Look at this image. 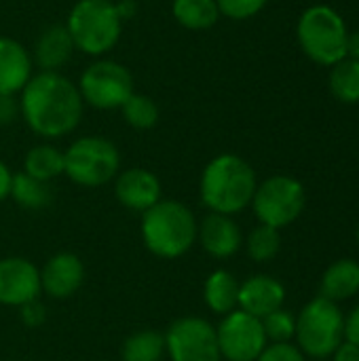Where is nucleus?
Wrapping results in <instances>:
<instances>
[{
  "instance_id": "f257e3e1",
  "label": "nucleus",
  "mask_w": 359,
  "mask_h": 361,
  "mask_svg": "<svg viewBox=\"0 0 359 361\" xmlns=\"http://www.w3.org/2000/svg\"><path fill=\"white\" fill-rule=\"evenodd\" d=\"M78 87L61 72H36L19 93V114L28 129L44 140L72 133L83 118Z\"/></svg>"
},
{
  "instance_id": "f03ea898",
  "label": "nucleus",
  "mask_w": 359,
  "mask_h": 361,
  "mask_svg": "<svg viewBox=\"0 0 359 361\" xmlns=\"http://www.w3.org/2000/svg\"><path fill=\"white\" fill-rule=\"evenodd\" d=\"M256 186L254 167L239 154L224 152L205 165L199 180V197L212 214L235 216L252 205Z\"/></svg>"
},
{
  "instance_id": "7ed1b4c3",
  "label": "nucleus",
  "mask_w": 359,
  "mask_h": 361,
  "mask_svg": "<svg viewBox=\"0 0 359 361\" xmlns=\"http://www.w3.org/2000/svg\"><path fill=\"white\" fill-rule=\"evenodd\" d=\"M197 218L176 199H161L142 214L140 235L146 250L161 260H178L197 243Z\"/></svg>"
},
{
  "instance_id": "20e7f679",
  "label": "nucleus",
  "mask_w": 359,
  "mask_h": 361,
  "mask_svg": "<svg viewBox=\"0 0 359 361\" xmlns=\"http://www.w3.org/2000/svg\"><path fill=\"white\" fill-rule=\"evenodd\" d=\"M66 27L76 51L102 57L121 40L123 17L112 0H78L68 13Z\"/></svg>"
},
{
  "instance_id": "39448f33",
  "label": "nucleus",
  "mask_w": 359,
  "mask_h": 361,
  "mask_svg": "<svg viewBox=\"0 0 359 361\" xmlns=\"http://www.w3.org/2000/svg\"><path fill=\"white\" fill-rule=\"evenodd\" d=\"M296 38L305 55L320 66H334L347 57L349 30L345 19L326 4L309 6L296 25Z\"/></svg>"
},
{
  "instance_id": "423d86ee",
  "label": "nucleus",
  "mask_w": 359,
  "mask_h": 361,
  "mask_svg": "<svg viewBox=\"0 0 359 361\" xmlns=\"http://www.w3.org/2000/svg\"><path fill=\"white\" fill-rule=\"evenodd\" d=\"M121 171V152L116 144L102 135H83L63 150V176L85 188H97Z\"/></svg>"
},
{
  "instance_id": "0eeeda50",
  "label": "nucleus",
  "mask_w": 359,
  "mask_h": 361,
  "mask_svg": "<svg viewBox=\"0 0 359 361\" xmlns=\"http://www.w3.org/2000/svg\"><path fill=\"white\" fill-rule=\"evenodd\" d=\"M298 349L315 360L332 357V353L345 341V317L336 302L326 298H313L296 317Z\"/></svg>"
},
{
  "instance_id": "6e6552de",
  "label": "nucleus",
  "mask_w": 359,
  "mask_h": 361,
  "mask_svg": "<svg viewBox=\"0 0 359 361\" xmlns=\"http://www.w3.org/2000/svg\"><path fill=\"white\" fill-rule=\"evenodd\" d=\"M305 203V186L296 178L271 176L256 186L252 209L260 224L281 231L300 218Z\"/></svg>"
},
{
  "instance_id": "1a4fd4ad",
  "label": "nucleus",
  "mask_w": 359,
  "mask_h": 361,
  "mask_svg": "<svg viewBox=\"0 0 359 361\" xmlns=\"http://www.w3.org/2000/svg\"><path fill=\"white\" fill-rule=\"evenodd\" d=\"M83 102L95 110H121L133 89V74L114 59H95L76 82Z\"/></svg>"
},
{
  "instance_id": "9d476101",
  "label": "nucleus",
  "mask_w": 359,
  "mask_h": 361,
  "mask_svg": "<svg viewBox=\"0 0 359 361\" xmlns=\"http://www.w3.org/2000/svg\"><path fill=\"white\" fill-rule=\"evenodd\" d=\"M165 349L171 361H222L216 326L197 315H186L169 324Z\"/></svg>"
},
{
  "instance_id": "9b49d317",
  "label": "nucleus",
  "mask_w": 359,
  "mask_h": 361,
  "mask_svg": "<svg viewBox=\"0 0 359 361\" xmlns=\"http://www.w3.org/2000/svg\"><path fill=\"white\" fill-rule=\"evenodd\" d=\"M216 338L224 361H256L269 345L262 322L241 309H235L220 319Z\"/></svg>"
},
{
  "instance_id": "f8f14e48",
  "label": "nucleus",
  "mask_w": 359,
  "mask_h": 361,
  "mask_svg": "<svg viewBox=\"0 0 359 361\" xmlns=\"http://www.w3.org/2000/svg\"><path fill=\"white\" fill-rule=\"evenodd\" d=\"M40 269L23 256L0 258V305L19 309L40 296Z\"/></svg>"
},
{
  "instance_id": "ddd939ff",
  "label": "nucleus",
  "mask_w": 359,
  "mask_h": 361,
  "mask_svg": "<svg viewBox=\"0 0 359 361\" xmlns=\"http://www.w3.org/2000/svg\"><path fill=\"white\" fill-rule=\"evenodd\" d=\"M116 201L135 214H144L163 199V186L154 171L146 167H129L114 178Z\"/></svg>"
},
{
  "instance_id": "4468645a",
  "label": "nucleus",
  "mask_w": 359,
  "mask_h": 361,
  "mask_svg": "<svg viewBox=\"0 0 359 361\" xmlns=\"http://www.w3.org/2000/svg\"><path fill=\"white\" fill-rule=\"evenodd\" d=\"M85 283V264L72 252L53 254L40 269V292L53 300L72 298Z\"/></svg>"
},
{
  "instance_id": "2eb2a0df",
  "label": "nucleus",
  "mask_w": 359,
  "mask_h": 361,
  "mask_svg": "<svg viewBox=\"0 0 359 361\" xmlns=\"http://www.w3.org/2000/svg\"><path fill=\"white\" fill-rule=\"evenodd\" d=\"M197 243L207 256L216 260H226L241 250L243 233L239 224L233 220V216L209 212L197 224Z\"/></svg>"
},
{
  "instance_id": "dca6fc26",
  "label": "nucleus",
  "mask_w": 359,
  "mask_h": 361,
  "mask_svg": "<svg viewBox=\"0 0 359 361\" xmlns=\"http://www.w3.org/2000/svg\"><path fill=\"white\" fill-rule=\"evenodd\" d=\"M284 302L286 288L271 275H252L239 283V309L258 319L284 309Z\"/></svg>"
},
{
  "instance_id": "f3484780",
  "label": "nucleus",
  "mask_w": 359,
  "mask_h": 361,
  "mask_svg": "<svg viewBox=\"0 0 359 361\" xmlns=\"http://www.w3.org/2000/svg\"><path fill=\"white\" fill-rule=\"evenodd\" d=\"M32 74V53L19 40L0 36V95H19Z\"/></svg>"
},
{
  "instance_id": "a211bd4d",
  "label": "nucleus",
  "mask_w": 359,
  "mask_h": 361,
  "mask_svg": "<svg viewBox=\"0 0 359 361\" xmlns=\"http://www.w3.org/2000/svg\"><path fill=\"white\" fill-rule=\"evenodd\" d=\"M74 42L66 23L47 25L38 38L34 40L32 61L40 68V72H59L74 55Z\"/></svg>"
},
{
  "instance_id": "6ab92c4d",
  "label": "nucleus",
  "mask_w": 359,
  "mask_h": 361,
  "mask_svg": "<svg viewBox=\"0 0 359 361\" xmlns=\"http://www.w3.org/2000/svg\"><path fill=\"white\" fill-rule=\"evenodd\" d=\"M203 302L205 307L224 317L239 309V281L226 269H216L207 275L203 283Z\"/></svg>"
},
{
  "instance_id": "aec40b11",
  "label": "nucleus",
  "mask_w": 359,
  "mask_h": 361,
  "mask_svg": "<svg viewBox=\"0 0 359 361\" xmlns=\"http://www.w3.org/2000/svg\"><path fill=\"white\" fill-rule=\"evenodd\" d=\"M320 292H322V298L332 300V302L353 298L359 292V262L343 258L330 264L322 277Z\"/></svg>"
},
{
  "instance_id": "412c9836",
  "label": "nucleus",
  "mask_w": 359,
  "mask_h": 361,
  "mask_svg": "<svg viewBox=\"0 0 359 361\" xmlns=\"http://www.w3.org/2000/svg\"><path fill=\"white\" fill-rule=\"evenodd\" d=\"M171 15L182 27H186L190 32L209 30L220 19L216 0H174Z\"/></svg>"
},
{
  "instance_id": "4be33fe9",
  "label": "nucleus",
  "mask_w": 359,
  "mask_h": 361,
  "mask_svg": "<svg viewBox=\"0 0 359 361\" xmlns=\"http://www.w3.org/2000/svg\"><path fill=\"white\" fill-rule=\"evenodd\" d=\"M23 173L51 184L55 178L63 176V150L53 144H38L25 152Z\"/></svg>"
},
{
  "instance_id": "5701e85b",
  "label": "nucleus",
  "mask_w": 359,
  "mask_h": 361,
  "mask_svg": "<svg viewBox=\"0 0 359 361\" xmlns=\"http://www.w3.org/2000/svg\"><path fill=\"white\" fill-rule=\"evenodd\" d=\"M8 199H13L19 207L30 209V212H40L47 209L53 201V190L47 182H40L23 171L13 173V182H11V195Z\"/></svg>"
},
{
  "instance_id": "b1692460",
  "label": "nucleus",
  "mask_w": 359,
  "mask_h": 361,
  "mask_svg": "<svg viewBox=\"0 0 359 361\" xmlns=\"http://www.w3.org/2000/svg\"><path fill=\"white\" fill-rule=\"evenodd\" d=\"M165 355V334L157 330H138L121 345L123 361H163Z\"/></svg>"
},
{
  "instance_id": "393cba45",
  "label": "nucleus",
  "mask_w": 359,
  "mask_h": 361,
  "mask_svg": "<svg viewBox=\"0 0 359 361\" xmlns=\"http://www.w3.org/2000/svg\"><path fill=\"white\" fill-rule=\"evenodd\" d=\"M330 91L343 104L359 102V61L345 57L330 70Z\"/></svg>"
},
{
  "instance_id": "a878e982",
  "label": "nucleus",
  "mask_w": 359,
  "mask_h": 361,
  "mask_svg": "<svg viewBox=\"0 0 359 361\" xmlns=\"http://www.w3.org/2000/svg\"><path fill=\"white\" fill-rule=\"evenodd\" d=\"M121 112H123L125 123L138 131H148L159 123V106L146 93L133 91L127 97V102L121 106Z\"/></svg>"
},
{
  "instance_id": "bb28decb",
  "label": "nucleus",
  "mask_w": 359,
  "mask_h": 361,
  "mask_svg": "<svg viewBox=\"0 0 359 361\" xmlns=\"http://www.w3.org/2000/svg\"><path fill=\"white\" fill-rule=\"evenodd\" d=\"M243 243H245L248 256L254 262L262 264V262H271L279 254V250H281V235H279L277 228L258 224L256 228L250 231V235H248V239Z\"/></svg>"
},
{
  "instance_id": "cd10ccee",
  "label": "nucleus",
  "mask_w": 359,
  "mask_h": 361,
  "mask_svg": "<svg viewBox=\"0 0 359 361\" xmlns=\"http://www.w3.org/2000/svg\"><path fill=\"white\" fill-rule=\"evenodd\" d=\"M264 336L269 343H290L296 334V317L284 309L273 311L271 315L262 317Z\"/></svg>"
},
{
  "instance_id": "c85d7f7f",
  "label": "nucleus",
  "mask_w": 359,
  "mask_h": 361,
  "mask_svg": "<svg viewBox=\"0 0 359 361\" xmlns=\"http://www.w3.org/2000/svg\"><path fill=\"white\" fill-rule=\"evenodd\" d=\"M269 0H216L220 15L233 19V21H245L256 17Z\"/></svg>"
},
{
  "instance_id": "c756f323",
  "label": "nucleus",
  "mask_w": 359,
  "mask_h": 361,
  "mask_svg": "<svg viewBox=\"0 0 359 361\" xmlns=\"http://www.w3.org/2000/svg\"><path fill=\"white\" fill-rule=\"evenodd\" d=\"M256 361H305V353L292 343H269Z\"/></svg>"
},
{
  "instance_id": "7c9ffc66",
  "label": "nucleus",
  "mask_w": 359,
  "mask_h": 361,
  "mask_svg": "<svg viewBox=\"0 0 359 361\" xmlns=\"http://www.w3.org/2000/svg\"><path fill=\"white\" fill-rule=\"evenodd\" d=\"M19 317L25 328H40L47 322V307L36 298L19 307Z\"/></svg>"
},
{
  "instance_id": "2f4dec72",
  "label": "nucleus",
  "mask_w": 359,
  "mask_h": 361,
  "mask_svg": "<svg viewBox=\"0 0 359 361\" xmlns=\"http://www.w3.org/2000/svg\"><path fill=\"white\" fill-rule=\"evenodd\" d=\"M19 116L17 95H0V127L11 125Z\"/></svg>"
},
{
  "instance_id": "473e14b6",
  "label": "nucleus",
  "mask_w": 359,
  "mask_h": 361,
  "mask_svg": "<svg viewBox=\"0 0 359 361\" xmlns=\"http://www.w3.org/2000/svg\"><path fill=\"white\" fill-rule=\"evenodd\" d=\"M345 341L359 347V305L345 319Z\"/></svg>"
},
{
  "instance_id": "72a5a7b5",
  "label": "nucleus",
  "mask_w": 359,
  "mask_h": 361,
  "mask_svg": "<svg viewBox=\"0 0 359 361\" xmlns=\"http://www.w3.org/2000/svg\"><path fill=\"white\" fill-rule=\"evenodd\" d=\"M332 361H359V347L343 341L341 347L332 353Z\"/></svg>"
},
{
  "instance_id": "f704fd0d",
  "label": "nucleus",
  "mask_w": 359,
  "mask_h": 361,
  "mask_svg": "<svg viewBox=\"0 0 359 361\" xmlns=\"http://www.w3.org/2000/svg\"><path fill=\"white\" fill-rule=\"evenodd\" d=\"M11 182H13V171L0 159V203L8 199V195H11Z\"/></svg>"
},
{
  "instance_id": "c9c22d12",
  "label": "nucleus",
  "mask_w": 359,
  "mask_h": 361,
  "mask_svg": "<svg viewBox=\"0 0 359 361\" xmlns=\"http://www.w3.org/2000/svg\"><path fill=\"white\" fill-rule=\"evenodd\" d=\"M347 57L359 61V30L351 32L349 38H347Z\"/></svg>"
},
{
  "instance_id": "e433bc0d",
  "label": "nucleus",
  "mask_w": 359,
  "mask_h": 361,
  "mask_svg": "<svg viewBox=\"0 0 359 361\" xmlns=\"http://www.w3.org/2000/svg\"><path fill=\"white\" fill-rule=\"evenodd\" d=\"M355 237H358V243H359V226H358V233H355Z\"/></svg>"
},
{
  "instance_id": "4c0bfd02",
  "label": "nucleus",
  "mask_w": 359,
  "mask_h": 361,
  "mask_svg": "<svg viewBox=\"0 0 359 361\" xmlns=\"http://www.w3.org/2000/svg\"><path fill=\"white\" fill-rule=\"evenodd\" d=\"M112 2H116V0H112Z\"/></svg>"
}]
</instances>
